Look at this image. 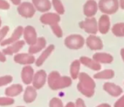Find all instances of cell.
<instances>
[{"instance_id":"cell-1","label":"cell","mask_w":124,"mask_h":107,"mask_svg":"<svg viewBox=\"0 0 124 107\" xmlns=\"http://www.w3.org/2000/svg\"><path fill=\"white\" fill-rule=\"evenodd\" d=\"M72 80L67 76H60V73L53 71L48 76V83L51 89L57 90L71 86Z\"/></svg>"},{"instance_id":"cell-2","label":"cell","mask_w":124,"mask_h":107,"mask_svg":"<svg viewBox=\"0 0 124 107\" xmlns=\"http://www.w3.org/2000/svg\"><path fill=\"white\" fill-rule=\"evenodd\" d=\"M79 83H78V89L86 97H92L94 94L95 83L93 78L86 73H81L78 76Z\"/></svg>"},{"instance_id":"cell-3","label":"cell","mask_w":124,"mask_h":107,"mask_svg":"<svg viewBox=\"0 0 124 107\" xmlns=\"http://www.w3.org/2000/svg\"><path fill=\"white\" fill-rule=\"evenodd\" d=\"M100 10L105 14H113L118 10V0H100L98 4Z\"/></svg>"},{"instance_id":"cell-4","label":"cell","mask_w":124,"mask_h":107,"mask_svg":"<svg viewBox=\"0 0 124 107\" xmlns=\"http://www.w3.org/2000/svg\"><path fill=\"white\" fill-rule=\"evenodd\" d=\"M84 38L80 35H71L65 40V45L66 47L72 50H78L84 45Z\"/></svg>"},{"instance_id":"cell-5","label":"cell","mask_w":124,"mask_h":107,"mask_svg":"<svg viewBox=\"0 0 124 107\" xmlns=\"http://www.w3.org/2000/svg\"><path fill=\"white\" fill-rule=\"evenodd\" d=\"M79 25L81 29H83L87 33L91 35H94L98 31V23L96 19L93 17L87 18L85 20L79 23Z\"/></svg>"},{"instance_id":"cell-6","label":"cell","mask_w":124,"mask_h":107,"mask_svg":"<svg viewBox=\"0 0 124 107\" xmlns=\"http://www.w3.org/2000/svg\"><path fill=\"white\" fill-rule=\"evenodd\" d=\"M17 10L20 15L23 16L25 18H31L36 12V9L34 8L33 4L29 2L21 3L18 6Z\"/></svg>"},{"instance_id":"cell-7","label":"cell","mask_w":124,"mask_h":107,"mask_svg":"<svg viewBox=\"0 0 124 107\" xmlns=\"http://www.w3.org/2000/svg\"><path fill=\"white\" fill-rule=\"evenodd\" d=\"M23 36H24L25 42H26L30 46H32L33 44H35L37 40H38L36 30L31 25H27L25 28L24 31H23Z\"/></svg>"},{"instance_id":"cell-8","label":"cell","mask_w":124,"mask_h":107,"mask_svg":"<svg viewBox=\"0 0 124 107\" xmlns=\"http://www.w3.org/2000/svg\"><path fill=\"white\" fill-rule=\"evenodd\" d=\"M47 80V73L44 70H38L36 73H34L33 77L32 84L36 89L43 88V85L45 84Z\"/></svg>"},{"instance_id":"cell-9","label":"cell","mask_w":124,"mask_h":107,"mask_svg":"<svg viewBox=\"0 0 124 107\" xmlns=\"http://www.w3.org/2000/svg\"><path fill=\"white\" fill-rule=\"evenodd\" d=\"M14 61L16 63L22 65H30L36 62L33 55L30 53H18L14 57Z\"/></svg>"},{"instance_id":"cell-10","label":"cell","mask_w":124,"mask_h":107,"mask_svg":"<svg viewBox=\"0 0 124 107\" xmlns=\"http://www.w3.org/2000/svg\"><path fill=\"white\" fill-rule=\"evenodd\" d=\"M23 31H24V28L22 26H18L16 30L14 31V32L12 33L11 36L9 38L6 40H4V41L1 42V46H9V45L13 44V43L16 42V41H20V38L21 36L23 35Z\"/></svg>"},{"instance_id":"cell-11","label":"cell","mask_w":124,"mask_h":107,"mask_svg":"<svg viewBox=\"0 0 124 107\" xmlns=\"http://www.w3.org/2000/svg\"><path fill=\"white\" fill-rule=\"evenodd\" d=\"M98 10V4L94 0H88L83 6V13L87 18H92L94 16Z\"/></svg>"},{"instance_id":"cell-12","label":"cell","mask_w":124,"mask_h":107,"mask_svg":"<svg viewBox=\"0 0 124 107\" xmlns=\"http://www.w3.org/2000/svg\"><path fill=\"white\" fill-rule=\"evenodd\" d=\"M86 44L88 47L91 50H101L103 48V42L101 39L94 35H90L87 38Z\"/></svg>"},{"instance_id":"cell-13","label":"cell","mask_w":124,"mask_h":107,"mask_svg":"<svg viewBox=\"0 0 124 107\" xmlns=\"http://www.w3.org/2000/svg\"><path fill=\"white\" fill-rule=\"evenodd\" d=\"M60 20V17L58 14H54V13H45L44 14L40 17V21L44 25H53L58 24Z\"/></svg>"},{"instance_id":"cell-14","label":"cell","mask_w":124,"mask_h":107,"mask_svg":"<svg viewBox=\"0 0 124 107\" xmlns=\"http://www.w3.org/2000/svg\"><path fill=\"white\" fill-rule=\"evenodd\" d=\"M21 79H22L23 83L25 84L28 85L30 83H32L33 77H34V70L29 65H26V67H24L21 71Z\"/></svg>"},{"instance_id":"cell-15","label":"cell","mask_w":124,"mask_h":107,"mask_svg":"<svg viewBox=\"0 0 124 107\" xmlns=\"http://www.w3.org/2000/svg\"><path fill=\"white\" fill-rule=\"evenodd\" d=\"M25 43H26L25 41H16V42L8 46L6 48H4V49L3 50V53H4L5 56L6 55H9V56H10V55H13V54H15V53L19 52V51L24 47Z\"/></svg>"},{"instance_id":"cell-16","label":"cell","mask_w":124,"mask_h":107,"mask_svg":"<svg viewBox=\"0 0 124 107\" xmlns=\"http://www.w3.org/2000/svg\"><path fill=\"white\" fill-rule=\"evenodd\" d=\"M110 18L107 14H103L100 16L98 22V31L101 34H106L110 31Z\"/></svg>"},{"instance_id":"cell-17","label":"cell","mask_w":124,"mask_h":107,"mask_svg":"<svg viewBox=\"0 0 124 107\" xmlns=\"http://www.w3.org/2000/svg\"><path fill=\"white\" fill-rule=\"evenodd\" d=\"M103 88L105 91H106L110 95L113 97H117L122 94V88L120 86L115 84L113 83H105L103 86Z\"/></svg>"},{"instance_id":"cell-18","label":"cell","mask_w":124,"mask_h":107,"mask_svg":"<svg viewBox=\"0 0 124 107\" xmlns=\"http://www.w3.org/2000/svg\"><path fill=\"white\" fill-rule=\"evenodd\" d=\"M46 44H47V42L44 37H38L36 43L33 44L32 46H30L29 49H28V53L33 55V54H35V53L39 52L43 48H45Z\"/></svg>"},{"instance_id":"cell-19","label":"cell","mask_w":124,"mask_h":107,"mask_svg":"<svg viewBox=\"0 0 124 107\" xmlns=\"http://www.w3.org/2000/svg\"><path fill=\"white\" fill-rule=\"evenodd\" d=\"M34 8L39 12H48L51 9V3L49 0H32Z\"/></svg>"},{"instance_id":"cell-20","label":"cell","mask_w":124,"mask_h":107,"mask_svg":"<svg viewBox=\"0 0 124 107\" xmlns=\"http://www.w3.org/2000/svg\"><path fill=\"white\" fill-rule=\"evenodd\" d=\"M54 50V45H49L48 46H47V47L45 48L44 51L42 52V54L38 57V59H37L36 62H35L36 66L37 67L42 66V65L43 64V63L47 60V58L51 55V53L53 52Z\"/></svg>"},{"instance_id":"cell-21","label":"cell","mask_w":124,"mask_h":107,"mask_svg":"<svg viewBox=\"0 0 124 107\" xmlns=\"http://www.w3.org/2000/svg\"><path fill=\"white\" fill-rule=\"evenodd\" d=\"M79 61L83 65L89 68L90 69L94 70V71H99V70H100V68H101L100 63H97V62H95L93 59H91V58L88 57H81Z\"/></svg>"},{"instance_id":"cell-22","label":"cell","mask_w":124,"mask_h":107,"mask_svg":"<svg viewBox=\"0 0 124 107\" xmlns=\"http://www.w3.org/2000/svg\"><path fill=\"white\" fill-rule=\"evenodd\" d=\"M93 59L99 63H110L113 61V57L108 53L98 52L93 55Z\"/></svg>"},{"instance_id":"cell-23","label":"cell","mask_w":124,"mask_h":107,"mask_svg":"<svg viewBox=\"0 0 124 107\" xmlns=\"http://www.w3.org/2000/svg\"><path fill=\"white\" fill-rule=\"evenodd\" d=\"M37 98V91L36 88L33 86H28L26 87V90H25L24 96H23V100L26 103H31L35 100Z\"/></svg>"},{"instance_id":"cell-24","label":"cell","mask_w":124,"mask_h":107,"mask_svg":"<svg viewBox=\"0 0 124 107\" xmlns=\"http://www.w3.org/2000/svg\"><path fill=\"white\" fill-rule=\"evenodd\" d=\"M23 91V88L21 84H14L11 85L10 87H8L5 89V94L7 95V97H15L19 95L21 92Z\"/></svg>"},{"instance_id":"cell-25","label":"cell","mask_w":124,"mask_h":107,"mask_svg":"<svg viewBox=\"0 0 124 107\" xmlns=\"http://www.w3.org/2000/svg\"><path fill=\"white\" fill-rule=\"evenodd\" d=\"M80 66H81V63L79 60H75L71 64L70 73H71V79H76L78 78L80 74Z\"/></svg>"},{"instance_id":"cell-26","label":"cell","mask_w":124,"mask_h":107,"mask_svg":"<svg viewBox=\"0 0 124 107\" xmlns=\"http://www.w3.org/2000/svg\"><path fill=\"white\" fill-rule=\"evenodd\" d=\"M115 76V73L111 69H105L94 74L93 78L96 79H110Z\"/></svg>"},{"instance_id":"cell-27","label":"cell","mask_w":124,"mask_h":107,"mask_svg":"<svg viewBox=\"0 0 124 107\" xmlns=\"http://www.w3.org/2000/svg\"><path fill=\"white\" fill-rule=\"evenodd\" d=\"M123 28H124V23H118V24L114 25L111 29L112 33L116 36H124Z\"/></svg>"},{"instance_id":"cell-28","label":"cell","mask_w":124,"mask_h":107,"mask_svg":"<svg viewBox=\"0 0 124 107\" xmlns=\"http://www.w3.org/2000/svg\"><path fill=\"white\" fill-rule=\"evenodd\" d=\"M52 4H53L54 9L58 14H65L64 6H63V4L61 3L60 0H52Z\"/></svg>"},{"instance_id":"cell-29","label":"cell","mask_w":124,"mask_h":107,"mask_svg":"<svg viewBox=\"0 0 124 107\" xmlns=\"http://www.w3.org/2000/svg\"><path fill=\"white\" fill-rule=\"evenodd\" d=\"M13 81V77L10 75H5V76L0 77V87L5 86V85L10 83Z\"/></svg>"},{"instance_id":"cell-30","label":"cell","mask_w":124,"mask_h":107,"mask_svg":"<svg viewBox=\"0 0 124 107\" xmlns=\"http://www.w3.org/2000/svg\"><path fill=\"white\" fill-rule=\"evenodd\" d=\"M15 100L10 97H0V105L4 106V105H10L14 104Z\"/></svg>"},{"instance_id":"cell-31","label":"cell","mask_w":124,"mask_h":107,"mask_svg":"<svg viewBox=\"0 0 124 107\" xmlns=\"http://www.w3.org/2000/svg\"><path fill=\"white\" fill-rule=\"evenodd\" d=\"M51 29H52V31H53L54 34L57 37H59V38L62 37L63 32H62V30H61V28H60V26L58 24H55V25H51Z\"/></svg>"},{"instance_id":"cell-32","label":"cell","mask_w":124,"mask_h":107,"mask_svg":"<svg viewBox=\"0 0 124 107\" xmlns=\"http://www.w3.org/2000/svg\"><path fill=\"white\" fill-rule=\"evenodd\" d=\"M49 107H64L62 101L58 98H53L49 102Z\"/></svg>"},{"instance_id":"cell-33","label":"cell","mask_w":124,"mask_h":107,"mask_svg":"<svg viewBox=\"0 0 124 107\" xmlns=\"http://www.w3.org/2000/svg\"><path fill=\"white\" fill-rule=\"evenodd\" d=\"M9 31V26H7V25L4 26L2 29L0 30V44H1V42L4 40L5 36H7Z\"/></svg>"},{"instance_id":"cell-34","label":"cell","mask_w":124,"mask_h":107,"mask_svg":"<svg viewBox=\"0 0 124 107\" xmlns=\"http://www.w3.org/2000/svg\"><path fill=\"white\" fill-rule=\"evenodd\" d=\"M9 4L5 1V0H0V9H4V10H6V9H9Z\"/></svg>"},{"instance_id":"cell-35","label":"cell","mask_w":124,"mask_h":107,"mask_svg":"<svg viewBox=\"0 0 124 107\" xmlns=\"http://www.w3.org/2000/svg\"><path fill=\"white\" fill-rule=\"evenodd\" d=\"M114 107H124V95L122 96L114 105Z\"/></svg>"},{"instance_id":"cell-36","label":"cell","mask_w":124,"mask_h":107,"mask_svg":"<svg viewBox=\"0 0 124 107\" xmlns=\"http://www.w3.org/2000/svg\"><path fill=\"white\" fill-rule=\"evenodd\" d=\"M76 107H86V105H85L84 101L79 98L76 100Z\"/></svg>"},{"instance_id":"cell-37","label":"cell","mask_w":124,"mask_h":107,"mask_svg":"<svg viewBox=\"0 0 124 107\" xmlns=\"http://www.w3.org/2000/svg\"><path fill=\"white\" fill-rule=\"evenodd\" d=\"M6 61V56L3 53V51H0V62L4 63Z\"/></svg>"},{"instance_id":"cell-38","label":"cell","mask_w":124,"mask_h":107,"mask_svg":"<svg viewBox=\"0 0 124 107\" xmlns=\"http://www.w3.org/2000/svg\"><path fill=\"white\" fill-rule=\"evenodd\" d=\"M10 1L15 4V5H20V4H21V0H10Z\"/></svg>"},{"instance_id":"cell-39","label":"cell","mask_w":124,"mask_h":107,"mask_svg":"<svg viewBox=\"0 0 124 107\" xmlns=\"http://www.w3.org/2000/svg\"><path fill=\"white\" fill-rule=\"evenodd\" d=\"M119 6L124 9V0H119Z\"/></svg>"},{"instance_id":"cell-40","label":"cell","mask_w":124,"mask_h":107,"mask_svg":"<svg viewBox=\"0 0 124 107\" xmlns=\"http://www.w3.org/2000/svg\"><path fill=\"white\" fill-rule=\"evenodd\" d=\"M66 107H76V105H75L73 102H69V103H67V105H66Z\"/></svg>"},{"instance_id":"cell-41","label":"cell","mask_w":124,"mask_h":107,"mask_svg":"<svg viewBox=\"0 0 124 107\" xmlns=\"http://www.w3.org/2000/svg\"><path fill=\"white\" fill-rule=\"evenodd\" d=\"M97 107H110V105H108V104H101V105H98Z\"/></svg>"},{"instance_id":"cell-42","label":"cell","mask_w":124,"mask_h":107,"mask_svg":"<svg viewBox=\"0 0 124 107\" xmlns=\"http://www.w3.org/2000/svg\"><path fill=\"white\" fill-rule=\"evenodd\" d=\"M121 56H122V60L124 61V48H122V49L121 50Z\"/></svg>"},{"instance_id":"cell-43","label":"cell","mask_w":124,"mask_h":107,"mask_svg":"<svg viewBox=\"0 0 124 107\" xmlns=\"http://www.w3.org/2000/svg\"><path fill=\"white\" fill-rule=\"evenodd\" d=\"M1 24H2V20H1V18H0V27H1Z\"/></svg>"},{"instance_id":"cell-44","label":"cell","mask_w":124,"mask_h":107,"mask_svg":"<svg viewBox=\"0 0 124 107\" xmlns=\"http://www.w3.org/2000/svg\"><path fill=\"white\" fill-rule=\"evenodd\" d=\"M123 36H124V28H123Z\"/></svg>"},{"instance_id":"cell-45","label":"cell","mask_w":124,"mask_h":107,"mask_svg":"<svg viewBox=\"0 0 124 107\" xmlns=\"http://www.w3.org/2000/svg\"><path fill=\"white\" fill-rule=\"evenodd\" d=\"M17 107H24V106H17Z\"/></svg>"}]
</instances>
